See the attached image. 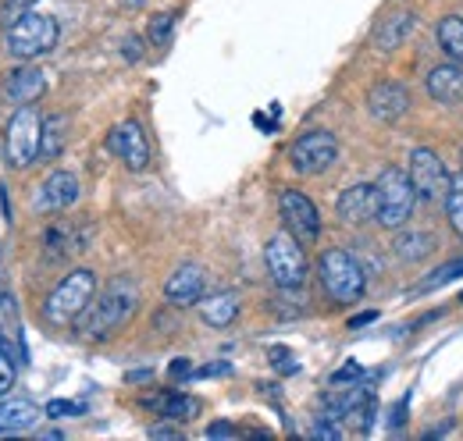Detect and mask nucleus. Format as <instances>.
Instances as JSON below:
<instances>
[{
    "label": "nucleus",
    "mask_w": 463,
    "mask_h": 441,
    "mask_svg": "<svg viewBox=\"0 0 463 441\" xmlns=\"http://www.w3.org/2000/svg\"><path fill=\"white\" fill-rule=\"evenodd\" d=\"M139 310V285L132 277L118 275L108 281V288L82 310V317L75 321L79 334L86 338H111L118 328H125Z\"/></svg>",
    "instance_id": "f257e3e1"
},
{
    "label": "nucleus",
    "mask_w": 463,
    "mask_h": 441,
    "mask_svg": "<svg viewBox=\"0 0 463 441\" xmlns=\"http://www.w3.org/2000/svg\"><path fill=\"white\" fill-rule=\"evenodd\" d=\"M93 296H97V275L93 271L79 267V271L64 275L54 285V292L47 296V303H43V321L54 324V328L75 324L82 317V310L93 303Z\"/></svg>",
    "instance_id": "f03ea898"
},
{
    "label": "nucleus",
    "mask_w": 463,
    "mask_h": 441,
    "mask_svg": "<svg viewBox=\"0 0 463 441\" xmlns=\"http://www.w3.org/2000/svg\"><path fill=\"white\" fill-rule=\"evenodd\" d=\"M58 22L51 14H40V11H25L18 14L11 25H7V36H4V51L18 61H36V57L51 54L58 47Z\"/></svg>",
    "instance_id": "7ed1b4c3"
},
{
    "label": "nucleus",
    "mask_w": 463,
    "mask_h": 441,
    "mask_svg": "<svg viewBox=\"0 0 463 441\" xmlns=\"http://www.w3.org/2000/svg\"><path fill=\"white\" fill-rule=\"evenodd\" d=\"M374 200H378V214L374 220L382 228H403L406 220L413 218V203H417V192H413V182L403 167H385L374 182Z\"/></svg>",
    "instance_id": "20e7f679"
},
{
    "label": "nucleus",
    "mask_w": 463,
    "mask_h": 441,
    "mask_svg": "<svg viewBox=\"0 0 463 441\" xmlns=\"http://www.w3.org/2000/svg\"><path fill=\"white\" fill-rule=\"evenodd\" d=\"M317 277L325 285V292L335 299V303H356L367 288V275L364 267L356 264V257L346 249H325L321 260H317Z\"/></svg>",
    "instance_id": "39448f33"
},
{
    "label": "nucleus",
    "mask_w": 463,
    "mask_h": 441,
    "mask_svg": "<svg viewBox=\"0 0 463 441\" xmlns=\"http://www.w3.org/2000/svg\"><path fill=\"white\" fill-rule=\"evenodd\" d=\"M40 139H43V117L33 104H22L7 117L4 128V154L11 167H29L40 157Z\"/></svg>",
    "instance_id": "423d86ee"
},
{
    "label": "nucleus",
    "mask_w": 463,
    "mask_h": 441,
    "mask_svg": "<svg viewBox=\"0 0 463 441\" xmlns=\"http://www.w3.org/2000/svg\"><path fill=\"white\" fill-rule=\"evenodd\" d=\"M264 260H268V275L279 288H299L307 281V253H303V242L286 231H275L264 246Z\"/></svg>",
    "instance_id": "0eeeda50"
},
{
    "label": "nucleus",
    "mask_w": 463,
    "mask_h": 441,
    "mask_svg": "<svg viewBox=\"0 0 463 441\" xmlns=\"http://www.w3.org/2000/svg\"><path fill=\"white\" fill-rule=\"evenodd\" d=\"M339 157V139L328 128H310L289 146V164L299 174H325Z\"/></svg>",
    "instance_id": "6e6552de"
},
{
    "label": "nucleus",
    "mask_w": 463,
    "mask_h": 441,
    "mask_svg": "<svg viewBox=\"0 0 463 441\" xmlns=\"http://www.w3.org/2000/svg\"><path fill=\"white\" fill-rule=\"evenodd\" d=\"M406 174H410V182H413L417 200H428V203L446 200V189H449V178H453V174L446 171V164L439 161V154H435V150L417 146V150L410 154V167H406Z\"/></svg>",
    "instance_id": "1a4fd4ad"
},
{
    "label": "nucleus",
    "mask_w": 463,
    "mask_h": 441,
    "mask_svg": "<svg viewBox=\"0 0 463 441\" xmlns=\"http://www.w3.org/2000/svg\"><path fill=\"white\" fill-rule=\"evenodd\" d=\"M279 214H282V224L289 228L303 246L317 242V235H321V214H317V207H314V200H310L307 192H299V189H282V196H279Z\"/></svg>",
    "instance_id": "9d476101"
},
{
    "label": "nucleus",
    "mask_w": 463,
    "mask_h": 441,
    "mask_svg": "<svg viewBox=\"0 0 463 441\" xmlns=\"http://www.w3.org/2000/svg\"><path fill=\"white\" fill-rule=\"evenodd\" d=\"M108 150L115 154L128 171H146L150 167V143L139 121H118L108 132Z\"/></svg>",
    "instance_id": "9b49d317"
},
{
    "label": "nucleus",
    "mask_w": 463,
    "mask_h": 441,
    "mask_svg": "<svg viewBox=\"0 0 463 441\" xmlns=\"http://www.w3.org/2000/svg\"><path fill=\"white\" fill-rule=\"evenodd\" d=\"M79 178L71 174V171H54L43 185H40V192L33 196V211H43V214H58V211H68V207H75L79 203Z\"/></svg>",
    "instance_id": "f8f14e48"
},
{
    "label": "nucleus",
    "mask_w": 463,
    "mask_h": 441,
    "mask_svg": "<svg viewBox=\"0 0 463 441\" xmlns=\"http://www.w3.org/2000/svg\"><path fill=\"white\" fill-rule=\"evenodd\" d=\"M203 267L200 264H182V267H175L168 281H165V299H168V306H178V310H185V306H196L200 299H203Z\"/></svg>",
    "instance_id": "ddd939ff"
},
{
    "label": "nucleus",
    "mask_w": 463,
    "mask_h": 441,
    "mask_svg": "<svg viewBox=\"0 0 463 441\" xmlns=\"http://www.w3.org/2000/svg\"><path fill=\"white\" fill-rule=\"evenodd\" d=\"M367 110L374 121L389 125V121H400L406 110H410V93H406L400 82H378L371 86L367 93Z\"/></svg>",
    "instance_id": "4468645a"
},
{
    "label": "nucleus",
    "mask_w": 463,
    "mask_h": 441,
    "mask_svg": "<svg viewBox=\"0 0 463 441\" xmlns=\"http://www.w3.org/2000/svg\"><path fill=\"white\" fill-rule=\"evenodd\" d=\"M335 214L343 224H364V220H374L378 214V200H374V185H349L346 192L339 196L335 203Z\"/></svg>",
    "instance_id": "2eb2a0df"
},
{
    "label": "nucleus",
    "mask_w": 463,
    "mask_h": 441,
    "mask_svg": "<svg viewBox=\"0 0 463 441\" xmlns=\"http://www.w3.org/2000/svg\"><path fill=\"white\" fill-rule=\"evenodd\" d=\"M428 93H431V100H439V104H446V108L460 104L463 100V64L446 61V64L431 68V75H428Z\"/></svg>",
    "instance_id": "dca6fc26"
},
{
    "label": "nucleus",
    "mask_w": 463,
    "mask_h": 441,
    "mask_svg": "<svg viewBox=\"0 0 463 441\" xmlns=\"http://www.w3.org/2000/svg\"><path fill=\"white\" fill-rule=\"evenodd\" d=\"M43 89H47V75L40 71V68H14L11 75H7V82H4V97L11 100V104H33V100H40L43 97Z\"/></svg>",
    "instance_id": "f3484780"
},
{
    "label": "nucleus",
    "mask_w": 463,
    "mask_h": 441,
    "mask_svg": "<svg viewBox=\"0 0 463 441\" xmlns=\"http://www.w3.org/2000/svg\"><path fill=\"white\" fill-rule=\"evenodd\" d=\"M47 260H64V257H75V253H82L86 249V242H90V228H75V224H54L51 231H47Z\"/></svg>",
    "instance_id": "a211bd4d"
},
{
    "label": "nucleus",
    "mask_w": 463,
    "mask_h": 441,
    "mask_svg": "<svg viewBox=\"0 0 463 441\" xmlns=\"http://www.w3.org/2000/svg\"><path fill=\"white\" fill-rule=\"evenodd\" d=\"M36 420H40V409L29 399H7V395L0 399V438L29 431Z\"/></svg>",
    "instance_id": "6ab92c4d"
},
{
    "label": "nucleus",
    "mask_w": 463,
    "mask_h": 441,
    "mask_svg": "<svg viewBox=\"0 0 463 441\" xmlns=\"http://www.w3.org/2000/svg\"><path fill=\"white\" fill-rule=\"evenodd\" d=\"M200 310V321L207 328H229L232 321L239 317V296L235 292H214V296H203L196 303Z\"/></svg>",
    "instance_id": "aec40b11"
},
{
    "label": "nucleus",
    "mask_w": 463,
    "mask_h": 441,
    "mask_svg": "<svg viewBox=\"0 0 463 441\" xmlns=\"http://www.w3.org/2000/svg\"><path fill=\"white\" fill-rule=\"evenodd\" d=\"M413 25H417V14H413V11L389 14V18L374 29V47H378V51H396L406 36L413 33Z\"/></svg>",
    "instance_id": "412c9836"
},
{
    "label": "nucleus",
    "mask_w": 463,
    "mask_h": 441,
    "mask_svg": "<svg viewBox=\"0 0 463 441\" xmlns=\"http://www.w3.org/2000/svg\"><path fill=\"white\" fill-rule=\"evenodd\" d=\"M68 146V114H47L43 117V139H40V157L58 161Z\"/></svg>",
    "instance_id": "4be33fe9"
},
{
    "label": "nucleus",
    "mask_w": 463,
    "mask_h": 441,
    "mask_svg": "<svg viewBox=\"0 0 463 441\" xmlns=\"http://www.w3.org/2000/svg\"><path fill=\"white\" fill-rule=\"evenodd\" d=\"M150 406H154L165 420H175V424H185V420H193V417L200 413V402L189 399V395H178V391H168V395L154 399Z\"/></svg>",
    "instance_id": "5701e85b"
},
{
    "label": "nucleus",
    "mask_w": 463,
    "mask_h": 441,
    "mask_svg": "<svg viewBox=\"0 0 463 441\" xmlns=\"http://www.w3.org/2000/svg\"><path fill=\"white\" fill-rule=\"evenodd\" d=\"M392 249H396L400 260L413 264V260H424V257L435 249V239H431V231H417V228H410V231H403V235L392 242Z\"/></svg>",
    "instance_id": "b1692460"
},
{
    "label": "nucleus",
    "mask_w": 463,
    "mask_h": 441,
    "mask_svg": "<svg viewBox=\"0 0 463 441\" xmlns=\"http://www.w3.org/2000/svg\"><path fill=\"white\" fill-rule=\"evenodd\" d=\"M435 36H439L442 54L449 57V61H457V64H463V18L460 14H446V18L439 22Z\"/></svg>",
    "instance_id": "393cba45"
},
{
    "label": "nucleus",
    "mask_w": 463,
    "mask_h": 441,
    "mask_svg": "<svg viewBox=\"0 0 463 441\" xmlns=\"http://www.w3.org/2000/svg\"><path fill=\"white\" fill-rule=\"evenodd\" d=\"M446 218H449V228L463 235V171L449 178V189H446Z\"/></svg>",
    "instance_id": "a878e982"
},
{
    "label": "nucleus",
    "mask_w": 463,
    "mask_h": 441,
    "mask_svg": "<svg viewBox=\"0 0 463 441\" xmlns=\"http://www.w3.org/2000/svg\"><path fill=\"white\" fill-rule=\"evenodd\" d=\"M457 277H463V257L460 260L442 264V267H435L431 277H424V281H420V292H431V288H439V285H446V281H457Z\"/></svg>",
    "instance_id": "bb28decb"
},
{
    "label": "nucleus",
    "mask_w": 463,
    "mask_h": 441,
    "mask_svg": "<svg viewBox=\"0 0 463 441\" xmlns=\"http://www.w3.org/2000/svg\"><path fill=\"white\" fill-rule=\"evenodd\" d=\"M14 381H18V371H14V360H11V352L0 345V399L14 388Z\"/></svg>",
    "instance_id": "cd10ccee"
},
{
    "label": "nucleus",
    "mask_w": 463,
    "mask_h": 441,
    "mask_svg": "<svg viewBox=\"0 0 463 441\" xmlns=\"http://www.w3.org/2000/svg\"><path fill=\"white\" fill-rule=\"evenodd\" d=\"M172 25H175V14H157V18L150 22V43H154V47H165L168 36H172Z\"/></svg>",
    "instance_id": "c85d7f7f"
},
{
    "label": "nucleus",
    "mask_w": 463,
    "mask_h": 441,
    "mask_svg": "<svg viewBox=\"0 0 463 441\" xmlns=\"http://www.w3.org/2000/svg\"><path fill=\"white\" fill-rule=\"evenodd\" d=\"M79 413H86V406L82 402H71V399H54V402H47V417H79Z\"/></svg>",
    "instance_id": "c756f323"
},
{
    "label": "nucleus",
    "mask_w": 463,
    "mask_h": 441,
    "mask_svg": "<svg viewBox=\"0 0 463 441\" xmlns=\"http://www.w3.org/2000/svg\"><path fill=\"white\" fill-rule=\"evenodd\" d=\"M33 4H40V0H4V4H0V14L11 22V18H18V14H25Z\"/></svg>",
    "instance_id": "7c9ffc66"
},
{
    "label": "nucleus",
    "mask_w": 463,
    "mask_h": 441,
    "mask_svg": "<svg viewBox=\"0 0 463 441\" xmlns=\"http://www.w3.org/2000/svg\"><path fill=\"white\" fill-rule=\"evenodd\" d=\"M150 438H168V441H178L182 438V427H172V424H154L150 431H146Z\"/></svg>",
    "instance_id": "2f4dec72"
},
{
    "label": "nucleus",
    "mask_w": 463,
    "mask_h": 441,
    "mask_svg": "<svg viewBox=\"0 0 463 441\" xmlns=\"http://www.w3.org/2000/svg\"><path fill=\"white\" fill-rule=\"evenodd\" d=\"M314 438L339 441V438H343V431H339V427H335V424H325V420H317V424H314Z\"/></svg>",
    "instance_id": "473e14b6"
},
{
    "label": "nucleus",
    "mask_w": 463,
    "mask_h": 441,
    "mask_svg": "<svg viewBox=\"0 0 463 441\" xmlns=\"http://www.w3.org/2000/svg\"><path fill=\"white\" fill-rule=\"evenodd\" d=\"M203 435H207V438H235L239 431H235L232 424H225V420H218V424H211V427H207Z\"/></svg>",
    "instance_id": "72a5a7b5"
},
{
    "label": "nucleus",
    "mask_w": 463,
    "mask_h": 441,
    "mask_svg": "<svg viewBox=\"0 0 463 441\" xmlns=\"http://www.w3.org/2000/svg\"><path fill=\"white\" fill-rule=\"evenodd\" d=\"M356 374H360V367H356V363H349V367H343V371H339V374H335L332 381H335V385H343V381H349V378H356Z\"/></svg>",
    "instance_id": "f704fd0d"
},
{
    "label": "nucleus",
    "mask_w": 463,
    "mask_h": 441,
    "mask_svg": "<svg viewBox=\"0 0 463 441\" xmlns=\"http://www.w3.org/2000/svg\"><path fill=\"white\" fill-rule=\"evenodd\" d=\"M229 371H232L229 363H211V367L200 371V378H214V374H229Z\"/></svg>",
    "instance_id": "c9c22d12"
},
{
    "label": "nucleus",
    "mask_w": 463,
    "mask_h": 441,
    "mask_svg": "<svg viewBox=\"0 0 463 441\" xmlns=\"http://www.w3.org/2000/svg\"><path fill=\"white\" fill-rule=\"evenodd\" d=\"M193 367H189V360H175L172 363V378H185Z\"/></svg>",
    "instance_id": "e433bc0d"
},
{
    "label": "nucleus",
    "mask_w": 463,
    "mask_h": 441,
    "mask_svg": "<svg viewBox=\"0 0 463 441\" xmlns=\"http://www.w3.org/2000/svg\"><path fill=\"white\" fill-rule=\"evenodd\" d=\"M371 321H374V314H360V317L349 321V328H360V324H371Z\"/></svg>",
    "instance_id": "4c0bfd02"
},
{
    "label": "nucleus",
    "mask_w": 463,
    "mask_h": 441,
    "mask_svg": "<svg viewBox=\"0 0 463 441\" xmlns=\"http://www.w3.org/2000/svg\"><path fill=\"white\" fill-rule=\"evenodd\" d=\"M150 378V371H136V374H128V381H146Z\"/></svg>",
    "instance_id": "58836bf2"
},
{
    "label": "nucleus",
    "mask_w": 463,
    "mask_h": 441,
    "mask_svg": "<svg viewBox=\"0 0 463 441\" xmlns=\"http://www.w3.org/2000/svg\"><path fill=\"white\" fill-rule=\"evenodd\" d=\"M4 296H7V288H4V281H0V299H4Z\"/></svg>",
    "instance_id": "ea45409f"
},
{
    "label": "nucleus",
    "mask_w": 463,
    "mask_h": 441,
    "mask_svg": "<svg viewBox=\"0 0 463 441\" xmlns=\"http://www.w3.org/2000/svg\"><path fill=\"white\" fill-rule=\"evenodd\" d=\"M460 303H463V296H460Z\"/></svg>",
    "instance_id": "a19ab883"
}]
</instances>
